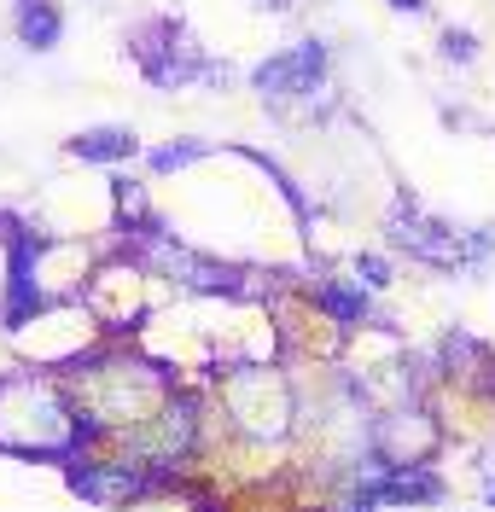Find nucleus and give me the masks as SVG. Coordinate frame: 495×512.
<instances>
[{"instance_id":"9b49d317","label":"nucleus","mask_w":495,"mask_h":512,"mask_svg":"<svg viewBox=\"0 0 495 512\" xmlns=\"http://www.w3.org/2000/svg\"><path fill=\"white\" fill-rule=\"evenodd\" d=\"M396 12H420V6H426V0H391Z\"/></svg>"},{"instance_id":"1a4fd4ad","label":"nucleus","mask_w":495,"mask_h":512,"mask_svg":"<svg viewBox=\"0 0 495 512\" xmlns=\"http://www.w3.org/2000/svg\"><path fill=\"white\" fill-rule=\"evenodd\" d=\"M356 274H362L367 286H385V280H391V268H385V262H373V256H356Z\"/></svg>"},{"instance_id":"423d86ee","label":"nucleus","mask_w":495,"mask_h":512,"mask_svg":"<svg viewBox=\"0 0 495 512\" xmlns=\"http://www.w3.org/2000/svg\"><path fill=\"white\" fill-rule=\"evenodd\" d=\"M18 35H24V47L47 53V47L59 41V12H53L47 0H18Z\"/></svg>"},{"instance_id":"20e7f679","label":"nucleus","mask_w":495,"mask_h":512,"mask_svg":"<svg viewBox=\"0 0 495 512\" xmlns=\"http://www.w3.org/2000/svg\"><path fill=\"white\" fill-rule=\"evenodd\" d=\"M30 262H35V245L18 239V245H12V315H6L12 326H24V320L41 309V291L30 286Z\"/></svg>"},{"instance_id":"f257e3e1","label":"nucleus","mask_w":495,"mask_h":512,"mask_svg":"<svg viewBox=\"0 0 495 512\" xmlns=\"http://www.w3.org/2000/svg\"><path fill=\"white\" fill-rule=\"evenodd\" d=\"M134 59L146 64V76H152L158 88H169V82H187L193 70H204V59L187 47L181 24H152L146 35H134Z\"/></svg>"},{"instance_id":"9d476101","label":"nucleus","mask_w":495,"mask_h":512,"mask_svg":"<svg viewBox=\"0 0 495 512\" xmlns=\"http://www.w3.org/2000/svg\"><path fill=\"white\" fill-rule=\"evenodd\" d=\"M443 47H449L455 59H472V35H443Z\"/></svg>"},{"instance_id":"39448f33","label":"nucleus","mask_w":495,"mask_h":512,"mask_svg":"<svg viewBox=\"0 0 495 512\" xmlns=\"http://www.w3.org/2000/svg\"><path fill=\"white\" fill-rule=\"evenodd\" d=\"M70 152H76L82 163H123V158H134V134H123V128L76 134V140H70Z\"/></svg>"},{"instance_id":"f8f14e48","label":"nucleus","mask_w":495,"mask_h":512,"mask_svg":"<svg viewBox=\"0 0 495 512\" xmlns=\"http://www.w3.org/2000/svg\"><path fill=\"white\" fill-rule=\"evenodd\" d=\"M484 501H490V507H495V483H490V489H484Z\"/></svg>"},{"instance_id":"f03ea898","label":"nucleus","mask_w":495,"mask_h":512,"mask_svg":"<svg viewBox=\"0 0 495 512\" xmlns=\"http://www.w3.org/2000/svg\"><path fill=\"white\" fill-rule=\"evenodd\" d=\"M263 94H315L321 82H327V47L321 41H303L292 53H274V59L257 64V76H251Z\"/></svg>"},{"instance_id":"6e6552de","label":"nucleus","mask_w":495,"mask_h":512,"mask_svg":"<svg viewBox=\"0 0 495 512\" xmlns=\"http://www.w3.org/2000/svg\"><path fill=\"white\" fill-rule=\"evenodd\" d=\"M321 303H327V315H338V320H362L367 315V297H356V291H344V286H327Z\"/></svg>"},{"instance_id":"7ed1b4c3","label":"nucleus","mask_w":495,"mask_h":512,"mask_svg":"<svg viewBox=\"0 0 495 512\" xmlns=\"http://www.w3.org/2000/svg\"><path fill=\"white\" fill-rule=\"evenodd\" d=\"M443 489H437V478H426V472H396V478L385 483H367L362 489V501H385V507H426V501H437Z\"/></svg>"},{"instance_id":"0eeeda50","label":"nucleus","mask_w":495,"mask_h":512,"mask_svg":"<svg viewBox=\"0 0 495 512\" xmlns=\"http://www.w3.org/2000/svg\"><path fill=\"white\" fill-rule=\"evenodd\" d=\"M193 158H204V140H175V146H158L152 152V169H181V163H193Z\"/></svg>"}]
</instances>
